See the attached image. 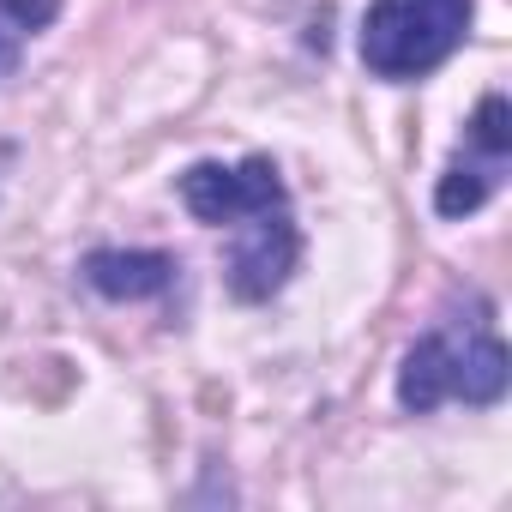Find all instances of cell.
<instances>
[{"instance_id": "6da1fadb", "label": "cell", "mask_w": 512, "mask_h": 512, "mask_svg": "<svg viewBox=\"0 0 512 512\" xmlns=\"http://www.w3.org/2000/svg\"><path fill=\"white\" fill-rule=\"evenodd\" d=\"M506 380H512V362H506V344L488 320V302H470V320L446 314L404 350L398 404L410 416H428L446 398H464V404L488 410V404L506 398Z\"/></svg>"}, {"instance_id": "7a4b0ae2", "label": "cell", "mask_w": 512, "mask_h": 512, "mask_svg": "<svg viewBox=\"0 0 512 512\" xmlns=\"http://www.w3.org/2000/svg\"><path fill=\"white\" fill-rule=\"evenodd\" d=\"M470 31V0H368L362 67L386 85L428 79Z\"/></svg>"}, {"instance_id": "3957f363", "label": "cell", "mask_w": 512, "mask_h": 512, "mask_svg": "<svg viewBox=\"0 0 512 512\" xmlns=\"http://www.w3.org/2000/svg\"><path fill=\"white\" fill-rule=\"evenodd\" d=\"M506 169H512V109H506V97L494 91V97L476 103V115H470V127H464V145H458V157L446 163V175H440V187H434V211H440V217H470V211H482V205L500 193Z\"/></svg>"}, {"instance_id": "277c9868", "label": "cell", "mask_w": 512, "mask_h": 512, "mask_svg": "<svg viewBox=\"0 0 512 512\" xmlns=\"http://www.w3.org/2000/svg\"><path fill=\"white\" fill-rule=\"evenodd\" d=\"M181 205L211 229H235L260 211H284L290 193L272 157H241V163H193L181 175Z\"/></svg>"}, {"instance_id": "5b68a950", "label": "cell", "mask_w": 512, "mask_h": 512, "mask_svg": "<svg viewBox=\"0 0 512 512\" xmlns=\"http://www.w3.org/2000/svg\"><path fill=\"white\" fill-rule=\"evenodd\" d=\"M302 260V229L290 223V205L284 211H260L235 223V241H229V290L241 302H266L290 284Z\"/></svg>"}, {"instance_id": "8992f818", "label": "cell", "mask_w": 512, "mask_h": 512, "mask_svg": "<svg viewBox=\"0 0 512 512\" xmlns=\"http://www.w3.org/2000/svg\"><path fill=\"white\" fill-rule=\"evenodd\" d=\"M175 272L181 260L175 253H127V247H97L85 253V284L109 302H151L163 290H175Z\"/></svg>"}, {"instance_id": "52a82bcc", "label": "cell", "mask_w": 512, "mask_h": 512, "mask_svg": "<svg viewBox=\"0 0 512 512\" xmlns=\"http://www.w3.org/2000/svg\"><path fill=\"white\" fill-rule=\"evenodd\" d=\"M61 0H0V79L19 73V55L37 31H49Z\"/></svg>"}]
</instances>
